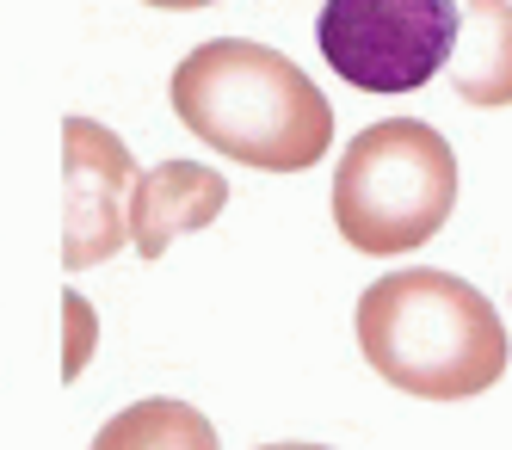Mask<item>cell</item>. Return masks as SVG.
I'll list each match as a JSON object with an SVG mask.
<instances>
[{"instance_id": "obj_11", "label": "cell", "mask_w": 512, "mask_h": 450, "mask_svg": "<svg viewBox=\"0 0 512 450\" xmlns=\"http://www.w3.org/2000/svg\"><path fill=\"white\" fill-rule=\"evenodd\" d=\"M260 450H334V444H260Z\"/></svg>"}, {"instance_id": "obj_3", "label": "cell", "mask_w": 512, "mask_h": 450, "mask_svg": "<svg viewBox=\"0 0 512 450\" xmlns=\"http://www.w3.org/2000/svg\"><path fill=\"white\" fill-rule=\"evenodd\" d=\"M457 210V155L451 142L420 118L364 124L346 142L334 173V222L346 247L395 259L426 247Z\"/></svg>"}, {"instance_id": "obj_9", "label": "cell", "mask_w": 512, "mask_h": 450, "mask_svg": "<svg viewBox=\"0 0 512 450\" xmlns=\"http://www.w3.org/2000/svg\"><path fill=\"white\" fill-rule=\"evenodd\" d=\"M62 321H68V352H62V377L75 383L81 370H87V358H93V340H99V315H93V303L81 290H62Z\"/></svg>"}, {"instance_id": "obj_1", "label": "cell", "mask_w": 512, "mask_h": 450, "mask_svg": "<svg viewBox=\"0 0 512 450\" xmlns=\"http://www.w3.org/2000/svg\"><path fill=\"white\" fill-rule=\"evenodd\" d=\"M173 111L216 155L260 173H303L334 142V105L272 44L210 37L173 68Z\"/></svg>"}, {"instance_id": "obj_5", "label": "cell", "mask_w": 512, "mask_h": 450, "mask_svg": "<svg viewBox=\"0 0 512 450\" xmlns=\"http://www.w3.org/2000/svg\"><path fill=\"white\" fill-rule=\"evenodd\" d=\"M136 161L99 118H62V266L87 272L130 247Z\"/></svg>"}, {"instance_id": "obj_4", "label": "cell", "mask_w": 512, "mask_h": 450, "mask_svg": "<svg viewBox=\"0 0 512 450\" xmlns=\"http://www.w3.org/2000/svg\"><path fill=\"white\" fill-rule=\"evenodd\" d=\"M457 0H321L315 44L358 93H420L457 50Z\"/></svg>"}, {"instance_id": "obj_7", "label": "cell", "mask_w": 512, "mask_h": 450, "mask_svg": "<svg viewBox=\"0 0 512 450\" xmlns=\"http://www.w3.org/2000/svg\"><path fill=\"white\" fill-rule=\"evenodd\" d=\"M451 93L475 111L512 105V0H463Z\"/></svg>"}, {"instance_id": "obj_2", "label": "cell", "mask_w": 512, "mask_h": 450, "mask_svg": "<svg viewBox=\"0 0 512 450\" xmlns=\"http://www.w3.org/2000/svg\"><path fill=\"white\" fill-rule=\"evenodd\" d=\"M358 352L383 383L420 401H469L506 377V327L457 272H389L358 296Z\"/></svg>"}, {"instance_id": "obj_6", "label": "cell", "mask_w": 512, "mask_h": 450, "mask_svg": "<svg viewBox=\"0 0 512 450\" xmlns=\"http://www.w3.org/2000/svg\"><path fill=\"white\" fill-rule=\"evenodd\" d=\"M229 210V179L198 161H161L136 173L130 185V247L142 259H161L179 235L210 229Z\"/></svg>"}, {"instance_id": "obj_8", "label": "cell", "mask_w": 512, "mask_h": 450, "mask_svg": "<svg viewBox=\"0 0 512 450\" xmlns=\"http://www.w3.org/2000/svg\"><path fill=\"white\" fill-rule=\"evenodd\" d=\"M93 450H223V444H216V426L192 401L149 395V401H130L124 414L105 420Z\"/></svg>"}, {"instance_id": "obj_10", "label": "cell", "mask_w": 512, "mask_h": 450, "mask_svg": "<svg viewBox=\"0 0 512 450\" xmlns=\"http://www.w3.org/2000/svg\"><path fill=\"white\" fill-rule=\"evenodd\" d=\"M149 7H167V13H192V7H216V0H149Z\"/></svg>"}]
</instances>
